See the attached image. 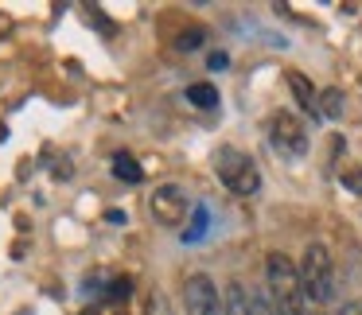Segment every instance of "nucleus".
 Masks as SVG:
<instances>
[{"mask_svg": "<svg viewBox=\"0 0 362 315\" xmlns=\"http://www.w3.org/2000/svg\"><path fill=\"white\" fill-rule=\"evenodd\" d=\"M222 66H230V59L222 55V51H214V55H211V71H222Z\"/></svg>", "mask_w": 362, "mask_h": 315, "instance_id": "15", "label": "nucleus"}, {"mask_svg": "<svg viewBox=\"0 0 362 315\" xmlns=\"http://www.w3.org/2000/svg\"><path fill=\"white\" fill-rule=\"evenodd\" d=\"M300 284H304L308 304H331L335 299V265H331L327 245L312 242L300 261Z\"/></svg>", "mask_w": 362, "mask_h": 315, "instance_id": "2", "label": "nucleus"}, {"mask_svg": "<svg viewBox=\"0 0 362 315\" xmlns=\"http://www.w3.org/2000/svg\"><path fill=\"white\" fill-rule=\"evenodd\" d=\"M265 288L273 296L281 315H304V284H300V265H292L284 253H269L265 257Z\"/></svg>", "mask_w": 362, "mask_h": 315, "instance_id": "1", "label": "nucleus"}, {"mask_svg": "<svg viewBox=\"0 0 362 315\" xmlns=\"http://www.w3.org/2000/svg\"><path fill=\"white\" fill-rule=\"evenodd\" d=\"M214 315H226V307H218V311H214Z\"/></svg>", "mask_w": 362, "mask_h": 315, "instance_id": "16", "label": "nucleus"}, {"mask_svg": "<svg viewBox=\"0 0 362 315\" xmlns=\"http://www.w3.org/2000/svg\"><path fill=\"white\" fill-rule=\"evenodd\" d=\"M129 292H133V280H113V288H110V299H129Z\"/></svg>", "mask_w": 362, "mask_h": 315, "instance_id": "14", "label": "nucleus"}, {"mask_svg": "<svg viewBox=\"0 0 362 315\" xmlns=\"http://www.w3.org/2000/svg\"><path fill=\"white\" fill-rule=\"evenodd\" d=\"M183 299H187V311L191 315H214L222 307V296L214 288V280L206 273H195L183 280Z\"/></svg>", "mask_w": 362, "mask_h": 315, "instance_id": "6", "label": "nucleus"}, {"mask_svg": "<svg viewBox=\"0 0 362 315\" xmlns=\"http://www.w3.org/2000/svg\"><path fill=\"white\" fill-rule=\"evenodd\" d=\"M315 109H320V117H327V121H339L343 117V109H346V97H343V90L339 86H327L320 94V102H315Z\"/></svg>", "mask_w": 362, "mask_h": 315, "instance_id": "8", "label": "nucleus"}, {"mask_svg": "<svg viewBox=\"0 0 362 315\" xmlns=\"http://www.w3.org/2000/svg\"><path fill=\"white\" fill-rule=\"evenodd\" d=\"M269 141H273V148L281 152V156H304L308 152V133L292 113H276V117L269 121Z\"/></svg>", "mask_w": 362, "mask_h": 315, "instance_id": "5", "label": "nucleus"}, {"mask_svg": "<svg viewBox=\"0 0 362 315\" xmlns=\"http://www.w3.org/2000/svg\"><path fill=\"white\" fill-rule=\"evenodd\" d=\"M222 307H226V315H253V307H250V292H245V284H242V280H230V284H226Z\"/></svg>", "mask_w": 362, "mask_h": 315, "instance_id": "7", "label": "nucleus"}, {"mask_svg": "<svg viewBox=\"0 0 362 315\" xmlns=\"http://www.w3.org/2000/svg\"><path fill=\"white\" fill-rule=\"evenodd\" d=\"M148 210L160 226H180L183 218L191 214V203H187V191L180 183H164L148 195Z\"/></svg>", "mask_w": 362, "mask_h": 315, "instance_id": "4", "label": "nucleus"}, {"mask_svg": "<svg viewBox=\"0 0 362 315\" xmlns=\"http://www.w3.org/2000/svg\"><path fill=\"white\" fill-rule=\"evenodd\" d=\"M144 315H172V311H168L164 292H148V299H144Z\"/></svg>", "mask_w": 362, "mask_h": 315, "instance_id": "13", "label": "nucleus"}, {"mask_svg": "<svg viewBox=\"0 0 362 315\" xmlns=\"http://www.w3.org/2000/svg\"><path fill=\"white\" fill-rule=\"evenodd\" d=\"M187 102L199 109H218V90L211 82H195V86H187Z\"/></svg>", "mask_w": 362, "mask_h": 315, "instance_id": "10", "label": "nucleus"}, {"mask_svg": "<svg viewBox=\"0 0 362 315\" xmlns=\"http://www.w3.org/2000/svg\"><path fill=\"white\" fill-rule=\"evenodd\" d=\"M288 86H292V94H296L300 109H308L312 117H320V109H315V102H320V97L312 94V86H308L304 74H300V71H288Z\"/></svg>", "mask_w": 362, "mask_h": 315, "instance_id": "9", "label": "nucleus"}, {"mask_svg": "<svg viewBox=\"0 0 362 315\" xmlns=\"http://www.w3.org/2000/svg\"><path fill=\"white\" fill-rule=\"evenodd\" d=\"M203 43H206V32H203V28H191V32H183L180 40H175V47H180V51H199Z\"/></svg>", "mask_w": 362, "mask_h": 315, "instance_id": "12", "label": "nucleus"}, {"mask_svg": "<svg viewBox=\"0 0 362 315\" xmlns=\"http://www.w3.org/2000/svg\"><path fill=\"white\" fill-rule=\"evenodd\" d=\"M214 167H218V179L226 191H234V195H253V191L261 187V172L257 164H253L245 152L238 148H222L218 160H214Z\"/></svg>", "mask_w": 362, "mask_h": 315, "instance_id": "3", "label": "nucleus"}, {"mask_svg": "<svg viewBox=\"0 0 362 315\" xmlns=\"http://www.w3.org/2000/svg\"><path fill=\"white\" fill-rule=\"evenodd\" d=\"M113 175H117V179H125V183H141L144 179L141 164H136L133 156H125V152H117V156H113Z\"/></svg>", "mask_w": 362, "mask_h": 315, "instance_id": "11", "label": "nucleus"}]
</instances>
